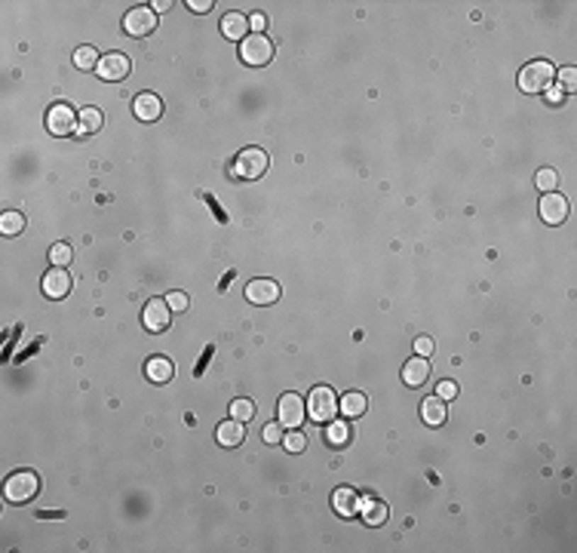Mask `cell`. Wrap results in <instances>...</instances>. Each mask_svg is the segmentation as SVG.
I'll use <instances>...</instances> for the list:
<instances>
[{"mask_svg":"<svg viewBox=\"0 0 577 553\" xmlns=\"http://www.w3.org/2000/svg\"><path fill=\"white\" fill-rule=\"evenodd\" d=\"M556 80V68L550 62L537 59V62H528L522 71H519V89L528 92V96H537V92H547Z\"/></svg>","mask_w":577,"mask_h":553,"instance_id":"1","label":"cell"},{"mask_svg":"<svg viewBox=\"0 0 577 553\" xmlns=\"http://www.w3.org/2000/svg\"><path fill=\"white\" fill-rule=\"evenodd\" d=\"M307 415L316 421V424H329L338 418V396H335L332 387H313L310 396H307Z\"/></svg>","mask_w":577,"mask_h":553,"instance_id":"2","label":"cell"},{"mask_svg":"<svg viewBox=\"0 0 577 553\" xmlns=\"http://www.w3.org/2000/svg\"><path fill=\"white\" fill-rule=\"evenodd\" d=\"M4 492H6V501L25 504V501H31V498H37V492H40V476H37L34 470H18V474H13L6 479Z\"/></svg>","mask_w":577,"mask_h":553,"instance_id":"3","label":"cell"},{"mask_svg":"<svg viewBox=\"0 0 577 553\" xmlns=\"http://www.w3.org/2000/svg\"><path fill=\"white\" fill-rule=\"evenodd\" d=\"M264 169H267V154L262 151V147H246V151H240L234 166H230L234 179H243V181L262 179Z\"/></svg>","mask_w":577,"mask_h":553,"instance_id":"4","label":"cell"},{"mask_svg":"<svg viewBox=\"0 0 577 553\" xmlns=\"http://www.w3.org/2000/svg\"><path fill=\"white\" fill-rule=\"evenodd\" d=\"M240 59L252 68H264L274 59V43L264 34H249L246 40H240Z\"/></svg>","mask_w":577,"mask_h":553,"instance_id":"5","label":"cell"},{"mask_svg":"<svg viewBox=\"0 0 577 553\" xmlns=\"http://www.w3.org/2000/svg\"><path fill=\"white\" fill-rule=\"evenodd\" d=\"M46 129H50L52 135H68L77 129V114H74L71 105H65V101H59V105H52L50 111H46Z\"/></svg>","mask_w":577,"mask_h":553,"instance_id":"6","label":"cell"},{"mask_svg":"<svg viewBox=\"0 0 577 553\" xmlns=\"http://www.w3.org/2000/svg\"><path fill=\"white\" fill-rule=\"evenodd\" d=\"M123 28H126V34H133V37L151 34L154 28H157V13H154L151 6H133L126 13V18H123Z\"/></svg>","mask_w":577,"mask_h":553,"instance_id":"7","label":"cell"},{"mask_svg":"<svg viewBox=\"0 0 577 553\" xmlns=\"http://www.w3.org/2000/svg\"><path fill=\"white\" fill-rule=\"evenodd\" d=\"M276 415H280V424H283V428H298V424H304L307 406H304V400H301L298 393H286V396H280Z\"/></svg>","mask_w":577,"mask_h":553,"instance_id":"8","label":"cell"},{"mask_svg":"<svg viewBox=\"0 0 577 553\" xmlns=\"http://www.w3.org/2000/svg\"><path fill=\"white\" fill-rule=\"evenodd\" d=\"M129 55L123 52H108V55H101V62H99V77L101 80H126L129 77Z\"/></svg>","mask_w":577,"mask_h":553,"instance_id":"9","label":"cell"},{"mask_svg":"<svg viewBox=\"0 0 577 553\" xmlns=\"http://www.w3.org/2000/svg\"><path fill=\"white\" fill-rule=\"evenodd\" d=\"M169 304H166V298H151L145 304L142 311V323L147 332H163L166 326H169Z\"/></svg>","mask_w":577,"mask_h":553,"instance_id":"10","label":"cell"},{"mask_svg":"<svg viewBox=\"0 0 577 553\" xmlns=\"http://www.w3.org/2000/svg\"><path fill=\"white\" fill-rule=\"evenodd\" d=\"M246 298L252 304H274L280 301V283L271 280V276H258L246 286Z\"/></svg>","mask_w":577,"mask_h":553,"instance_id":"11","label":"cell"},{"mask_svg":"<svg viewBox=\"0 0 577 553\" xmlns=\"http://www.w3.org/2000/svg\"><path fill=\"white\" fill-rule=\"evenodd\" d=\"M541 218L547 221V225H562L565 218H568V200L562 197V194H544L541 200Z\"/></svg>","mask_w":577,"mask_h":553,"instance_id":"12","label":"cell"},{"mask_svg":"<svg viewBox=\"0 0 577 553\" xmlns=\"http://www.w3.org/2000/svg\"><path fill=\"white\" fill-rule=\"evenodd\" d=\"M71 292V276L65 267H52L50 274H43V295L46 298H65Z\"/></svg>","mask_w":577,"mask_h":553,"instance_id":"13","label":"cell"},{"mask_svg":"<svg viewBox=\"0 0 577 553\" xmlns=\"http://www.w3.org/2000/svg\"><path fill=\"white\" fill-rule=\"evenodd\" d=\"M133 111H135V117H138V120L151 123V120H160V114H163V101H160V96H154V92H142V96H135Z\"/></svg>","mask_w":577,"mask_h":553,"instance_id":"14","label":"cell"},{"mask_svg":"<svg viewBox=\"0 0 577 553\" xmlns=\"http://www.w3.org/2000/svg\"><path fill=\"white\" fill-rule=\"evenodd\" d=\"M359 504H362V498L353 492V488L347 486H341V488H335V495H332V507H335V513H341V516H353V513H359Z\"/></svg>","mask_w":577,"mask_h":553,"instance_id":"15","label":"cell"},{"mask_svg":"<svg viewBox=\"0 0 577 553\" xmlns=\"http://www.w3.org/2000/svg\"><path fill=\"white\" fill-rule=\"evenodd\" d=\"M243 437H246V428H243V421H237V418L221 421L218 430H215V440L221 442V446H228V449L240 446V442H243Z\"/></svg>","mask_w":577,"mask_h":553,"instance_id":"16","label":"cell"},{"mask_svg":"<svg viewBox=\"0 0 577 553\" xmlns=\"http://www.w3.org/2000/svg\"><path fill=\"white\" fill-rule=\"evenodd\" d=\"M221 34H225L228 40H246L249 37V18L243 13H228L225 18H221Z\"/></svg>","mask_w":577,"mask_h":553,"instance_id":"17","label":"cell"},{"mask_svg":"<svg viewBox=\"0 0 577 553\" xmlns=\"http://www.w3.org/2000/svg\"><path fill=\"white\" fill-rule=\"evenodd\" d=\"M427 375H430V363H427V357H415L403 366V381L408 387H421L427 381Z\"/></svg>","mask_w":577,"mask_h":553,"instance_id":"18","label":"cell"},{"mask_svg":"<svg viewBox=\"0 0 577 553\" xmlns=\"http://www.w3.org/2000/svg\"><path fill=\"white\" fill-rule=\"evenodd\" d=\"M421 418L424 424H430V428H439V424H445V400H439V396H427V400L421 403Z\"/></svg>","mask_w":577,"mask_h":553,"instance_id":"19","label":"cell"},{"mask_svg":"<svg viewBox=\"0 0 577 553\" xmlns=\"http://www.w3.org/2000/svg\"><path fill=\"white\" fill-rule=\"evenodd\" d=\"M359 510H362V523H369V525H381V523H387V516H390L387 504L375 501V498H362Z\"/></svg>","mask_w":577,"mask_h":553,"instance_id":"20","label":"cell"},{"mask_svg":"<svg viewBox=\"0 0 577 553\" xmlns=\"http://www.w3.org/2000/svg\"><path fill=\"white\" fill-rule=\"evenodd\" d=\"M145 375L151 378L154 384H166V381L172 378V363H169L166 357H151V359L145 363Z\"/></svg>","mask_w":577,"mask_h":553,"instance_id":"21","label":"cell"},{"mask_svg":"<svg viewBox=\"0 0 577 553\" xmlns=\"http://www.w3.org/2000/svg\"><path fill=\"white\" fill-rule=\"evenodd\" d=\"M366 396H362V393H357V391H353V393H344L341 396V400H338V409L344 412V415H347V418H359V415L362 412H366Z\"/></svg>","mask_w":577,"mask_h":553,"instance_id":"22","label":"cell"},{"mask_svg":"<svg viewBox=\"0 0 577 553\" xmlns=\"http://www.w3.org/2000/svg\"><path fill=\"white\" fill-rule=\"evenodd\" d=\"M77 120H80V133H83V135L99 133L101 123H105V117H101V111H99V108H83Z\"/></svg>","mask_w":577,"mask_h":553,"instance_id":"23","label":"cell"},{"mask_svg":"<svg viewBox=\"0 0 577 553\" xmlns=\"http://www.w3.org/2000/svg\"><path fill=\"white\" fill-rule=\"evenodd\" d=\"M325 440H329L332 446H347V442H350V424L329 421V424H325Z\"/></svg>","mask_w":577,"mask_h":553,"instance_id":"24","label":"cell"},{"mask_svg":"<svg viewBox=\"0 0 577 553\" xmlns=\"http://www.w3.org/2000/svg\"><path fill=\"white\" fill-rule=\"evenodd\" d=\"M99 62H101V55L92 50V46H80L77 52H74V65H77L80 71H92V68H99Z\"/></svg>","mask_w":577,"mask_h":553,"instance_id":"25","label":"cell"},{"mask_svg":"<svg viewBox=\"0 0 577 553\" xmlns=\"http://www.w3.org/2000/svg\"><path fill=\"white\" fill-rule=\"evenodd\" d=\"M230 418H237V421H252L255 418V403L252 400H246V396H240V400L230 403Z\"/></svg>","mask_w":577,"mask_h":553,"instance_id":"26","label":"cell"},{"mask_svg":"<svg viewBox=\"0 0 577 553\" xmlns=\"http://www.w3.org/2000/svg\"><path fill=\"white\" fill-rule=\"evenodd\" d=\"M0 230H4L6 237L22 234V230H25V218L18 216V212H4V216H0Z\"/></svg>","mask_w":577,"mask_h":553,"instance_id":"27","label":"cell"},{"mask_svg":"<svg viewBox=\"0 0 577 553\" xmlns=\"http://www.w3.org/2000/svg\"><path fill=\"white\" fill-rule=\"evenodd\" d=\"M534 184H537V188H541L544 194H550V191L559 188V172H556V169H541V172L534 175Z\"/></svg>","mask_w":577,"mask_h":553,"instance_id":"28","label":"cell"},{"mask_svg":"<svg viewBox=\"0 0 577 553\" xmlns=\"http://www.w3.org/2000/svg\"><path fill=\"white\" fill-rule=\"evenodd\" d=\"M71 246L68 243H55L52 249H50V262L55 264V267H68L71 264Z\"/></svg>","mask_w":577,"mask_h":553,"instance_id":"29","label":"cell"},{"mask_svg":"<svg viewBox=\"0 0 577 553\" xmlns=\"http://www.w3.org/2000/svg\"><path fill=\"white\" fill-rule=\"evenodd\" d=\"M283 446L288 449V452H304V446H307V437H304V433L301 430H288L286 433V437H283Z\"/></svg>","mask_w":577,"mask_h":553,"instance_id":"30","label":"cell"},{"mask_svg":"<svg viewBox=\"0 0 577 553\" xmlns=\"http://www.w3.org/2000/svg\"><path fill=\"white\" fill-rule=\"evenodd\" d=\"M188 295H184V292H169V295H166V304H169V311H184V308H188Z\"/></svg>","mask_w":577,"mask_h":553,"instance_id":"31","label":"cell"},{"mask_svg":"<svg viewBox=\"0 0 577 553\" xmlns=\"http://www.w3.org/2000/svg\"><path fill=\"white\" fill-rule=\"evenodd\" d=\"M436 396H439V400H454V396H458V384L454 381H439L436 384Z\"/></svg>","mask_w":577,"mask_h":553,"instance_id":"32","label":"cell"},{"mask_svg":"<svg viewBox=\"0 0 577 553\" xmlns=\"http://www.w3.org/2000/svg\"><path fill=\"white\" fill-rule=\"evenodd\" d=\"M433 347H436V345H433V338H430V335H421V338L415 341L418 357H430V354H433Z\"/></svg>","mask_w":577,"mask_h":553,"instance_id":"33","label":"cell"},{"mask_svg":"<svg viewBox=\"0 0 577 553\" xmlns=\"http://www.w3.org/2000/svg\"><path fill=\"white\" fill-rule=\"evenodd\" d=\"M264 440L267 442H283V424H264Z\"/></svg>","mask_w":577,"mask_h":553,"instance_id":"34","label":"cell"},{"mask_svg":"<svg viewBox=\"0 0 577 553\" xmlns=\"http://www.w3.org/2000/svg\"><path fill=\"white\" fill-rule=\"evenodd\" d=\"M559 80H562V89H574V86H577V71H574V68H562V71H559Z\"/></svg>","mask_w":577,"mask_h":553,"instance_id":"35","label":"cell"},{"mask_svg":"<svg viewBox=\"0 0 577 553\" xmlns=\"http://www.w3.org/2000/svg\"><path fill=\"white\" fill-rule=\"evenodd\" d=\"M188 6L194 9V13H206V9L212 6V0H188Z\"/></svg>","mask_w":577,"mask_h":553,"instance_id":"36","label":"cell"},{"mask_svg":"<svg viewBox=\"0 0 577 553\" xmlns=\"http://www.w3.org/2000/svg\"><path fill=\"white\" fill-rule=\"evenodd\" d=\"M249 28H252V31H264V16L255 13L252 18H249Z\"/></svg>","mask_w":577,"mask_h":553,"instance_id":"37","label":"cell"},{"mask_svg":"<svg viewBox=\"0 0 577 553\" xmlns=\"http://www.w3.org/2000/svg\"><path fill=\"white\" fill-rule=\"evenodd\" d=\"M547 92H550V101H553V105H559V101H562V86H550Z\"/></svg>","mask_w":577,"mask_h":553,"instance_id":"38","label":"cell"},{"mask_svg":"<svg viewBox=\"0 0 577 553\" xmlns=\"http://www.w3.org/2000/svg\"><path fill=\"white\" fill-rule=\"evenodd\" d=\"M151 9H154V13H166V9H169V0H154Z\"/></svg>","mask_w":577,"mask_h":553,"instance_id":"39","label":"cell"}]
</instances>
